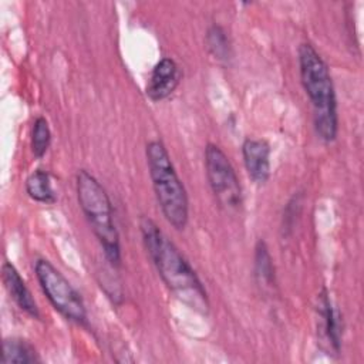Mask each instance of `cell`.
<instances>
[{
	"label": "cell",
	"mask_w": 364,
	"mask_h": 364,
	"mask_svg": "<svg viewBox=\"0 0 364 364\" xmlns=\"http://www.w3.org/2000/svg\"><path fill=\"white\" fill-rule=\"evenodd\" d=\"M26 192L31 199L41 203H54L55 193L51 186L50 175L43 169H36L26 179Z\"/></svg>",
	"instance_id": "obj_12"
},
{
	"label": "cell",
	"mask_w": 364,
	"mask_h": 364,
	"mask_svg": "<svg viewBox=\"0 0 364 364\" xmlns=\"http://www.w3.org/2000/svg\"><path fill=\"white\" fill-rule=\"evenodd\" d=\"M318 331L321 340L326 343L330 354H338L341 347V320L338 313L333 309L328 291L326 289L318 294Z\"/></svg>",
	"instance_id": "obj_7"
},
{
	"label": "cell",
	"mask_w": 364,
	"mask_h": 364,
	"mask_svg": "<svg viewBox=\"0 0 364 364\" xmlns=\"http://www.w3.org/2000/svg\"><path fill=\"white\" fill-rule=\"evenodd\" d=\"M255 276L263 286L274 284V267L269 249L263 240H259L255 247Z\"/></svg>",
	"instance_id": "obj_13"
},
{
	"label": "cell",
	"mask_w": 364,
	"mask_h": 364,
	"mask_svg": "<svg viewBox=\"0 0 364 364\" xmlns=\"http://www.w3.org/2000/svg\"><path fill=\"white\" fill-rule=\"evenodd\" d=\"M299 67L303 88L311 102L316 134L321 141L331 142L337 136L338 115L328 67L309 43L299 47Z\"/></svg>",
	"instance_id": "obj_2"
},
{
	"label": "cell",
	"mask_w": 364,
	"mask_h": 364,
	"mask_svg": "<svg viewBox=\"0 0 364 364\" xmlns=\"http://www.w3.org/2000/svg\"><path fill=\"white\" fill-rule=\"evenodd\" d=\"M181 80V71L176 63L172 58L159 60L148 80L146 84V95L152 101L165 100L168 95L173 92Z\"/></svg>",
	"instance_id": "obj_8"
},
{
	"label": "cell",
	"mask_w": 364,
	"mask_h": 364,
	"mask_svg": "<svg viewBox=\"0 0 364 364\" xmlns=\"http://www.w3.org/2000/svg\"><path fill=\"white\" fill-rule=\"evenodd\" d=\"M77 198L88 223L100 240L104 255L112 266L121 264L119 235L114 223L111 200L102 185L85 169L78 171L75 178Z\"/></svg>",
	"instance_id": "obj_3"
},
{
	"label": "cell",
	"mask_w": 364,
	"mask_h": 364,
	"mask_svg": "<svg viewBox=\"0 0 364 364\" xmlns=\"http://www.w3.org/2000/svg\"><path fill=\"white\" fill-rule=\"evenodd\" d=\"M146 162L155 196L165 219L175 229H183L189 215L186 191L161 141H151L146 145Z\"/></svg>",
	"instance_id": "obj_4"
},
{
	"label": "cell",
	"mask_w": 364,
	"mask_h": 364,
	"mask_svg": "<svg viewBox=\"0 0 364 364\" xmlns=\"http://www.w3.org/2000/svg\"><path fill=\"white\" fill-rule=\"evenodd\" d=\"M34 272L41 290L51 306L67 320L77 324L85 323V304L70 282L46 259L36 260Z\"/></svg>",
	"instance_id": "obj_5"
},
{
	"label": "cell",
	"mask_w": 364,
	"mask_h": 364,
	"mask_svg": "<svg viewBox=\"0 0 364 364\" xmlns=\"http://www.w3.org/2000/svg\"><path fill=\"white\" fill-rule=\"evenodd\" d=\"M139 228L144 246L168 289L191 309L206 314V290L178 247L149 218H141Z\"/></svg>",
	"instance_id": "obj_1"
},
{
	"label": "cell",
	"mask_w": 364,
	"mask_h": 364,
	"mask_svg": "<svg viewBox=\"0 0 364 364\" xmlns=\"http://www.w3.org/2000/svg\"><path fill=\"white\" fill-rule=\"evenodd\" d=\"M4 364H31L38 363L40 357L31 343L18 337H9L3 340V355Z\"/></svg>",
	"instance_id": "obj_11"
},
{
	"label": "cell",
	"mask_w": 364,
	"mask_h": 364,
	"mask_svg": "<svg viewBox=\"0 0 364 364\" xmlns=\"http://www.w3.org/2000/svg\"><path fill=\"white\" fill-rule=\"evenodd\" d=\"M206 44L212 55L219 61H228L230 58V44L225 30L220 26H210L206 33Z\"/></svg>",
	"instance_id": "obj_14"
},
{
	"label": "cell",
	"mask_w": 364,
	"mask_h": 364,
	"mask_svg": "<svg viewBox=\"0 0 364 364\" xmlns=\"http://www.w3.org/2000/svg\"><path fill=\"white\" fill-rule=\"evenodd\" d=\"M51 132L46 118L38 117L31 129V151L36 158H43L50 146Z\"/></svg>",
	"instance_id": "obj_15"
},
{
	"label": "cell",
	"mask_w": 364,
	"mask_h": 364,
	"mask_svg": "<svg viewBox=\"0 0 364 364\" xmlns=\"http://www.w3.org/2000/svg\"><path fill=\"white\" fill-rule=\"evenodd\" d=\"M1 279H3V283H4L9 294L14 300V303L23 311L30 314L31 317L38 318L40 313H38L37 303L33 299V296H31L28 287L26 286L24 280L21 279L20 273L17 272V269L10 262L3 263V266H1Z\"/></svg>",
	"instance_id": "obj_10"
},
{
	"label": "cell",
	"mask_w": 364,
	"mask_h": 364,
	"mask_svg": "<svg viewBox=\"0 0 364 364\" xmlns=\"http://www.w3.org/2000/svg\"><path fill=\"white\" fill-rule=\"evenodd\" d=\"M247 175L256 183H264L270 176V146L264 139L247 138L242 145Z\"/></svg>",
	"instance_id": "obj_9"
},
{
	"label": "cell",
	"mask_w": 364,
	"mask_h": 364,
	"mask_svg": "<svg viewBox=\"0 0 364 364\" xmlns=\"http://www.w3.org/2000/svg\"><path fill=\"white\" fill-rule=\"evenodd\" d=\"M205 169L218 203L226 210H237L242 206L239 179L229 158L215 144H208L205 148Z\"/></svg>",
	"instance_id": "obj_6"
}]
</instances>
